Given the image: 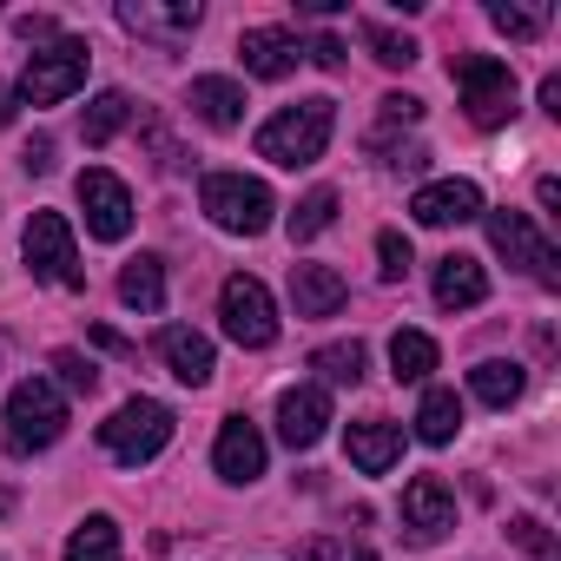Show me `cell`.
<instances>
[{"mask_svg": "<svg viewBox=\"0 0 561 561\" xmlns=\"http://www.w3.org/2000/svg\"><path fill=\"white\" fill-rule=\"evenodd\" d=\"M331 126H337V106L331 100H298V106H285V113H271L264 126H257V159H271V165H318L324 159V146H331Z\"/></svg>", "mask_w": 561, "mask_h": 561, "instance_id": "cell-1", "label": "cell"}, {"mask_svg": "<svg viewBox=\"0 0 561 561\" xmlns=\"http://www.w3.org/2000/svg\"><path fill=\"white\" fill-rule=\"evenodd\" d=\"M449 80H456V93H462L469 126L495 133V126L515 119V73H508V60H495V54H456V60H449Z\"/></svg>", "mask_w": 561, "mask_h": 561, "instance_id": "cell-2", "label": "cell"}, {"mask_svg": "<svg viewBox=\"0 0 561 561\" xmlns=\"http://www.w3.org/2000/svg\"><path fill=\"white\" fill-rule=\"evenodd\" d=\"M198 205H205L211 225L231 231V238H257V231H271V211H277L271 185H264V179H244V172H205Z\"/></svg>", "mask_w": 561, "mask_h": 561, "instance_id": "cell-3", "label": "cell"}, {"mask_svg": "<svg viewBox=\"0 0 561 561\" xmlns=\"http://www.w3.org/2000/svg\"><path fill=\"white\" fill-rule=\"evenodd\" d=\"M165 443H172V410H165L159 397H133V403H119V410L100 423V449H106L119 469L152 462Z\"/></svg>", "mask_w": 561, "mask_h": 561, "instance_id": "cell-4", "label": "cell"}, {"mask_svg": "<svg viewBox=\"0 0 561 561\" xmlns=\"http://www.w3.org/2000/svg\"><path fill=\"white\" fill-rule=\"evenodd\" d=\"M60 436H67V397L47 377L14 383V397H8V449L34 456V449H54Z\"/></svg>", "mask_w": 561, "mask_h": 561, "instance_id": "cell-5", "label": "cell"}, {"mask_svg": "<svg viewBox=\"0 0 561 561\" xmlns=\"http://www.w3.org/2000/svg\"><path fill=\"white\" fill-rule=\"evenodd\" d=\"M87 67H93V47H87V41H54L47 54L27 60L21 100H27V106H60V100H73V93L87 87Z\"/></svg>", "mask_w": 561, "mask_h": 561, "instance_id": "cell-6", "label": "cell"}, {"mask_svg": "<svg viewBox=\"0 0 561 561\" xmlns=\"http://www.w3.org/2000/svg\"><path fill=\"white\" fill-rule=\"evenodd\" d=\"M218 318H225V337L244 344V351H271L277 344V305L271 291L257 285V277H225V291H218Z\"/></svg>", "mask_w": 561, "mask_h": 561, "instance_id": "cell-7", "label": "cell"}, {"mask_svg": "<svg viewBox=\"0 0 561 561\" xmlns=\"http://www.w3.org/2000/svg\"><path fill=\"white\" fill-rule=\"evenodd\" d=\"M482 218H489V244H495L515 271L541 277L548 291H561V257H554V244L535 231V218H528V211H482Z\"/></svg>", "mask_w": 561, "mask_h": 561, "instance_id": "cell-8", "label": "cell"}, {"mask_svg": "<svg viewBox=\"0 0 561 561\" xmlns=\"http://www.w3.org/2000/svg\"><path fill=\"white\" fill-rule=\"evenodd\" d=\"M21 244H27V271L41 277V285H67V291L87 285V271H80V257H73V225H67L60 211H34Z\"/></svg>", "mask_w": 561, "mask_h": 561, "instance_id": "cell-9", "label": "cell"}, {"mask_svg": "<svg viewBox=\"0 0 561 561\" xmlns=\"http://www.w3.org/2000/svg\"><path fill=\"white\" fill-rule=\"evenodd\" d=\"M80 211H87V231L100 244H119L133 231V192H126V179H113L106 165H87L80 172Z\"/></svg>", "mask_w": 561, "mask_h": 561, "instance_id": "cell-10", "label": "cell"}, {"mask_svg": "<svg viewBox=\"0 0 561 561\" xmlns=\"http://www.w3.org/2000/svg\"><path fill=\"white\" fill-rule=\"evenodd\" d=\"M205 21L198 0H119V27L139 34V41H159V47H179L192 41Z\"/></svg>", "mask_w": 561, "mask_h": 561, "instance_id": "cell-11", "label": "cell"}, {"mask_svg": "<svg viewBox=\"0 0 561 561\" xmlns=\"http://www.w3.org/2000/svg\"><path fill=\"white\" fill-rule=\"evenodd\" d=\"M403 528H410V541H443L449 528H456V495H449V482H436V476H416L410 489H403Z\"/></svg>", "mask_w": 561, "mask_h": 561, "instance_id": "cell-12", "label": "cell"}, {"mask_svg": "<svg viewBox=\"0 0 561 561\" xmlns=\"http://www.w3.org/2000/svg\"><path fill=\"white\" fill-rule=\"evenodd\" d=\"M324 430H331V397H324L318 383H298V390L277 397V436H285L291 449L324 443Z\"/></svg>", "mask_w": 561, "mask_h": 561, "instance_id": "cell-13", "label": "cell"}, {"mask_svg": "<svg viewBox=\"0 0 561 561\" xmlns=\"http://www.w3.org/2000/svg\"><path fill=\"white\" fill-rule=\"evenodd\" d=\"M410 218L416 225H469V218H482V192H476V179H436V185H423L416 198H410Z\"/></svg>", "mask_w": 561, "mask_h": 561, "instance_id": "cell-14", "label": "cell"}, {"mask_svg": "<svg viewBox=\"0 0 561 561\" xmlns=\"http://www.w3.org/2000/svg\"><path fill=\"white\" fill-rule=\"evenodd\" d=\"M211 469H218L225 482H257V476H264V436H257L251 416H225V430H218V443H211Z\"/></svg>", "mask_w": 561, "mask_h": 561, "instance_id": "cell-15", "label": "cell"}, {"mask_svg": "<svg viewBox=\"0 0 561 561\" xmlns=\"http://www.w3.org/2000/svg\"><path fill=\"white\" fill-rule=\"evenodd\" d=\"M238 60H244L251 80H285V73L305 60V47H298L291 27H251V34L238 41Z\"/></svg>", "mask_w": 561, "mask_h": 561, "instance_id": "cell-16", "label": "cell"}, {"mask_svg": "<svg viewBox=\"0 0 561 561\" xmlns=\"http://www.w3.org/2000/svg\"><path fill=\"white\" fill-rule=\"evenodd\" d=\"M159 357H165V370H172L179 383H192V390H205L211 370H218L211 337H198V331H185V324H165V331H159Z\"/></svg>", "mask_w": 561, "mask_h": 561, "instance_id": "cell-17", "label": "cell"}, {"mask_svg": "<svg viewBox=\"0 0 561 561\" xmlns=\"http://www.w3.org/2000/svg\"><path fill=\"white\" fill-rule=\"evenodd\" d=\"M344 298H351V285L331 264H291V305H298V318H337Z\"/></svg>", "mask_w": 561, "mask_h": 561, "instance_id": "cell-18", "label": "cell"}, {"mask_svg": "<svg viewBox=\"0 0 561 561\" xmlns=\"http://www.w3.org/2000/svg\"><path fill=\"white\" fill-rule=\"evenodd\" d=\"M482 298H489V271H482L476 257L449 251V257L436 264V305H443V311H476Z\"/></svg>", "mask_w": 561, "mask_h": 561, "instance_id": "cell-19", "label": "cell"}, {"mask_svg": "<svg viewBox=\"0 0 561 561\" xmlns=\"http://www.w3.org/2000/svg\"><path fill=\"white\" fill-rule=\"evenodd\" d=\"M344 449H351V462H357L364 476H383V469H397V456H403V430L383 423V416H370V423H351Z\"/></svg>", "mask_w": 561, "mask_h": 561, "instance_id": "cell-20", "label": "cell"}, {"mask_svg": "<svg viewBox=\"0 0 561 561\" xmlns=\"http://www.w3.org/2000/svg\"><path fill=\"white\" fill-rule=\"evenodd\" d=\"M192 113H198L205 126L231 133V126L244 119V87H238V80H218V73H205V80H192Z\"/></svg>", "mask_w": 561, "mask_h": 561, "instance_id": "cell-21", "label": "cell"}, {"mask_svg": "<svg viewBox=\"0 0 561 561\" xmlns=\"http://www.w3.org/2000/svg\"><path fill=\"white\" fill-rule=\"evenodd\" d=\"M119 298L139 311V318H152V311H165V264L152 257V251H139L126 271H119Z\"/></svg>", "mask_w": 561, "mask_h": 561, "instance_id": "cell-22", "label": "cell"}, {"mask_svg": "<svg viewBox=\"0 0 561 561\" xmlns=\"http://www.w3.org/2000/svg\"><path fill=\"white\" fill-rule=\"evenodd\" d=\"M456 430H462V397H456V390H423V403H416V436H423L430 449H443V443H456Z\"/></svg>", "mask_w": 561, "mask_h": 561, "instance_id": "cell-23", "label": "cell"}, {"mask_svg": "<svg viewBox=\"0 0 561 561\" xmlns=\"http://www.w3.org/2000/svg\"><path fill=\"white\" fill-rule=\"evenodd\" d=\"M469 390H476L489 410H508V403L522 397V364H508V357H489V364H476V370H469Z\"/></svg>", "mask_w": 561, "mask_h": 561, "instance_id": "cell-24", "label": "cell"}, {"mask_svg": "<svg viewBox=\"0 0 561 561\" xmlns=\"http://www.w3.org/2000/svg\"><path fill=\"white\" fill-rule=\"evenodd\" d=\"M67 561H119V522L113 515H87L67 535Z\"/></svg>", "mask_w": 561, "mask_h": 561, "instance_id": "cell-25", "label": "cell"}, {"mask_svg": "<svg viewBox=\"0 0 561 561\" xmlns=\"http://www.w3.org/2000/svg\"><path fill=\"white\" fill-rule=\"evenodd\" d=\"M390 370H397V383H423V377L436 370V337L397 331V337H390Z\"/></svg>", "mask_w": 561, "mask_h": 561, "instance_id": "cell-26", "label": "cell"}, {"mask_svg": "<svg viewBox=\"0 0 561 561\" xmlns=\"http://www.w3.org/2000/svg\"><path fill=\"white\" fill-rule=\"evenodd\" d=\"M126 119H133V100H126V93H100V100L87 106V126H80V133H87V146H113Z\"/></svg>", "mask_w": 561, "mask_h": 561, "instance_id": "cell-27", "label": "cell"}, {"mask_svg": "<svg viewBox=\"0 0 561 561\" xmlns=\"http://www.w3.org/2000/svg\"><path fill=\"white\" fill-rule=\"evenodd\" d=\"M331 218H337V192H331V185H318V192H305V198H298V211H291V238H298V244H311L318 231H331Z\"/></svg>", "mask_w": 561, "mask_h": 561, "instance_id": "cell-28", "label": "cell"}, {"mask_svg": "<svg viewBox=\"0 0 561 561\" xmlns=\"http://www.w3.org/2000/svg\"><path fill=\"white\" fill-rule=\"evenodd\" d=\"M357 34H364V47H370L383 67H416V54H423L410 34H397V27H383V21H364Z\"/></svg>", "mask_w": 561, "mask_h": 561, "instance_id": "cell-29", "label": "cell"}, {"mask_svg": "<svg viewBox=\"0 0 561 561\" xmlns=\"http://www.w3.org/2000/svg\"><path fill=\"white\" fill-rule=\"evenodd\" d=\"M311 370L324 377V383H357L364 377V344L351 337V344H324V351H311Z\"/></svg>", "mask_w": 561, "mask_h": 561, "instance_id": "cell-30", "label": "cell"}, {"mask_svg": "<svg viewBox=\"0 0 561 561\" xmlns=\"http://www.w3.org/2000/svg\"><path fill=\"white\" fill-rule=\"evenodd\" d=\"M489 21H495V34H508V41H535V34L548 27V8H515V0H495Z\"/></svg>", "mask_w": 561, "mask_h": 561, "instance_id": "cell-31", "label": "cell"}, {"mask_svg": "<svg viewBox=\"0 0 561 561\" xmlns=\"http://www.w3.org/2000/svg\"><path fill=\"white\" fill-rule=\"evenodd\" d=\"M377 271H383V285H403L410 277V238L403 231H377Z\"/></svg>", "mask_w": 561, "mask_h": 561, "instance_id": "cell-32", "label": "cell"}, {"mask_svg": "<svg viewBox=\"0 0 561 561\" xmlns=\"http://www.w3.org/2000/svg\"><path fill=\"white\" fill-rule=\"evenodd\" d=\"M54 370H60V383H67V390H80V397H93V390H100V364H93V357H80V351H54Z\"/></svg>", "mask_w": 561, "mask_h": 561, "instance_id": "cell-33", "label": "cell"}, {"mask_svg": "<svg viewBox=\"0 0 561 561\" xmlns=\"http://www.w3.org/2000/svg\"><path fill=\"white\" fill-rule=\"evenodd\" d=\"M298 561H377L370 548H351L344 535H311L305 548H298Z\"/></svg>", "mask_w": 561, "mask_h": 561, "instance_id": "cell-34", "label": "cell"}, {"mask_svg": "<svg viewBox=\"0 0 561 561\" xmlns=\"http://www.w3.org/2000/svg\"><path fill=\"white\" fill-rule=\"evenodd\" d=\"M508 535H515V548H528V554H554V535H548L535 515H515V522H508Z\"/></svg>", "mask_w": 561, "mask_h": 561, "instance_id": "cell-35", "label": "cell"}, {"mask_svg": "<svg viewBox=\"0 0 561 561\" xmlns=\"http://www.w3.org/2000/svg\"><path fill=\"white\" fill-rule=\"evenodd\" d=\"M383 119H390V126H397V119L416 126V119H423V100H416V93H390V100H383Z\"/></svg>", "mask_w": 561, "mask_h": 561, "instance_id": "cell-36", "label": "cell"}, {"mask_svg": "<svg viewBox=\"0 0 561 561\" xmlns=\"http://www.w3.org/2000/svg\"><path fill=\"white\" fill-rule=\"evenodd\" d=\"M311 60H318V67H344V41H331V34L311 41Z\"/></svg>", "mask_w": 561, "mask_h": 561, "instance_id": "cell-37", "label": "cell"}, {"mask_svg": "<svg viewBox=\"0 0 561 561\" xmlns=\"http://www.w3.org/2000/svg\"><path fill=\"white\" fill-rule=\"evenodd\" d=\"M21 159H27V172H47V165H54V139H34Z\"/></svg>", "mask_w": 561, "mask_h": 561, "instance_id": "cell-38", "label": "cell"}, {"mask_svg": "<svg viewBox=\"0 0 561 561\" xmlns=\"http://www.w3.org/2000/svg\"><path fill=\"white\" fill-rule=\"evenodd\" d=\"M93 344H100V351H113V357H133V344H126V337H119V331H106V324H100V331H93Z\"/></svg>", "mask_w": 561, "mask_h": 561, "instance_id": "cell-39", "label": "cell"}, {"mask_svg": "<svg viewBox=\"0 0 561 561\" xmlns=\"http://www.w3.org/2000/svg\"><path fill=\"white\" fill-rule=\"evenodd\" d=\"M21 34H27V41H47V34H54V21H47V14H21Z\"/></svg>", "mask_w": 561, "mask_h": 561, "instance_id": "cell-40", "label": "cell"}, {"mask_svg": "<svg viewBox=\"0 0 561 561\" xmlns=\"http://www.w3.org/2000/svg\"><path fill=\"white\" fill-rule=\"evenodd\" d=\"M541 113H554V119H561V80H554V73L541 80Z\"/></svg>", "mask_w": 561, "mask_h": 561, "instance_id": "cell-41", "label": "cell"}, {"mask_svg": "<svg viewBox=\"0 0 561 561\" xmlns=\"http://www.w3.org/2000/svg\"><path fill=\"white\" fill-rule=\"evenodd\" d=\"M535 198H541L548 211H561V179H541V185H535Z\"/></svg>", "mask_w": 561, "mask_h": 561, "instance_id": "cell-42", "label": "cell"}, {"mask_svg": "<svg viewBox=\"0 0 561 561\" xmlns=\"http://www.w3.org/2000/svg\"><path fill=\"white\" fill-rule=\"evenodd\" d=\"M8 119H14V93H8V87H0V126H8Z\"/></svg>", "mask_w": 561, "mask_h": 561, "instance_id": "cell-43", "label": "cell"}]
</instances>
